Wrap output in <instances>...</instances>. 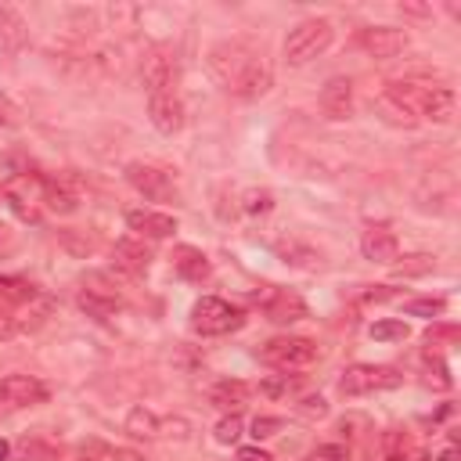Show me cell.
<instances>
[{"instance_id":"obj_36","label":"cell","mask_w":461,"mask_h":461,"mask_svg":"<svg viewBox=\"0 0 461 461\" xmlns=\"http://www.w3.org/2000/svg\"><path fill=\"white\" fill-rule=\"evenodd\" d=\"M238 461H274L267 450H259V447H241L238 450Z\"/></svg>"},{"instance_id":"obj_1","label":"cell","mask_w":461,"mask_h":461,"mask_svg":"<svg viewBox=\"0 0 461 461\" xmlns=\"http://www.w3.org/2000/svg\"><path fill=\"white\" fill-rule=\"evenodd\" d=\"M205 65H209V76L220 83V90L241 101H256L274 86V68L267 54L249 40H220L216 47H209Z\"/></svg>"},{"instance_id":"obj_32","label":"cell","mask_w":461,"mask_h":461,"mask_svg":"<svg viewBox=\"0 0 461 461\" xmlns=\"http://www.w3.org/2000/svg\"><path fill=\"white\" fill-rule=\"evenodd\" d=\"M295 414L306 418V421H317V418H328V400L324 396H303L295 403Z\"/></svg>"},{"instance_id":"obj_4","label":"cell","mask_w":461,"mask_h":461,"mask_svg":"<svg viewBox=\"0 0 461 461\" xmlns=\"http://www.w3.org/2000/svg\"><path fill=\"white\" fill-rule=\"evenodd\" d=\"M245 324V313L238 306H230L227 299H216V295H202L194 306H191V328L198 335H230Z\"/></svg>"},{"instance_id":"obj_44","label":"cell","mask_w":461,"mask_h":461,"mask_svg":"<svg viewBox=\"0 0 461 461\" xmlns=\"http://www.w3.org/2000/svg\"><path fill=\"white\" fill-rule=\"evenodd\" d=\"M79 461H90V457H79Z\"/></svg>"},{"instance_id":"obj_41","label":"cell","mask_w":461,"mask_h":461,"mask_svg":"<svg viewBox=\"0 0 461 461\" xmlns=\"http://www.w3.org/2000/svg\"><path fill=\"white\" fill-rule=\"evenodd\" d=\"M7 454H11V447H7V443H4V439H0V461H4V457H7Z\"/></svg>"},{"instance_id":"obj_34","label":"cell","mask_w":461,"mask_h":461,"mask_svg":"<svg viewBox=\"0 0 461 461\" xmlns=\"http://www.w3.org/2000/svg\"><path fill=\"white\" fill-rule=\"evenodd\" d=\"M306 461H349V447H342V443H324V447H317Z\"/></svg>"},{"instance_id":"obj_28","label":"cell","mask_w":461,"mask_h":461,"mask_svg":"<svg viewBox=\"0 0 461 461\" xmlns=\"http://www.w3.org/2000/svg\"><path fill=\"white\" fill-rule=\"evenodd\" d=\"M241 209H245L249 216H267V212L274 209V194H270L267 187H249V191L241 194Z\"/></svg>"},{"instance_id":"obj_38","label":"cell","mask_w":461,"mask_h":461,"mask_svg":"<svg viewBox=\"0 0 461 461\" xmlns=\"http://www.w3.org/2000/svg\"><path fill=\"white\" fill-rule=\"evenodd\" d=\"M400 14H411V18H429V14H432V7H425V4H400Z\"/></svg>"},{"instance_id":"obj_22","label":"cell","mask_w":461,"mask_h":461,"mask_svg":"<svg viewBox=\"0 0 461 461\" xmlns=\"http://www.w3.org/2000/svg\"><path fill=\"white\" fill-rule=\"evenodd\" d=\"M122 429H126L130 436H137V439H162V414H155L151 407L137 403V407H130Z\"/></svg>"},{"instance_id":"obj_29","label":"cell","mask_w":461,"mask_h":461,"mask_svg":"<svg viewBox=\"0 0 461 461\" xmlns=\"http://www.w3.org/2000/svg\"><path fill=\"white\" fill-rule=\"evenodd\" d=\"M212 436H216V443H223V447L238 443V439L245 436V421H241V414H223V418L216 421Z\"/></svg>"},{"instance_id":"obj_26","label":"cell","mask_w":461,"mask_h":461,"mask_svg":"<svg viewBox=\"0 0 461 461\" xmlns=\"http://www.w3.org/2000/svg\"><path fill=\"white\" fill-rule=\"evenodd\" d=\"M432 270H436V256H429V252H414V256H403L400 263H393L396 277H421Z\"/></svg>"},{"instance_id":"obj_37","label":"cell","mask_w":461,"mask_h":461,"mask_svg":"<svg viewBox=\"0 0 461 461\" xmlns=\"http://www.w3.org/2000/svg\"><path fill=\"white\" fill-rule=\"evenodd\" d=\"M14 331H18V324H14V317H11V313H7L4 306H0V339H11Z\"/></svg>"},{"instance_id":"obj_3","label":"cell","mask_w":461,"mask_h":461,"mask_svg":"<svg viewBox=\"0 0 461 461\" xmlns=\"http://www.w3.org/2000/svg\"><path fill=\"white\" fill-rule=\"evenodd\" d=\"M396 385H403V375L389 364H353L339 378L342 396H371V393H385Z\"/></svg>"},{"instance_id":"obj_40","label":"cell","mask_w":461,"mask_h":461,"mask_svg":"<svg viewBox=\"0 0 461 461\" xmlns=\"http://www.w3.org/2000/svg\"><path fill=\"white\" fill-rule=\"evenodd\" d=\"M439 461H457V450H454V447H447V450L439 454Z\"/></svg>"},{"instance_id":"obj_15","label":"cell","mask_w":461,"mask_h":461,"mask_svg":"<svg viewBox=\"0 0 461 461\" xmlns=\"http://www.w3.org/2000/svg\"><path fill=\"white\" fill-rule=\"evenodd\" d=\"M360 252L371 263H396L400 259V238L389 227H367L360 234Z\"/></svg>"},{"instance_id":"obj_39","label":"cell","mask_w":461,"mask_h":461,"mask_svg":"<svg viewBox=\"0 0 461 461\" xmlns=\"http://www.w3.org/2000/svg\"><path fill=\"white\" fill-rule=\"evenodd\" d=\"M115 461H140L137 454H130V450H115Z\"/></svg>"},{"instance_id":"obj_5","label":"cell","mask_w":461,"mask_h":461,"mask_svg":"<svg viewBox=\"0 0 461 461\" xmlns=\"http://www.w3.org/2000/svg\"><path fill=\"white\" fill-rule=\"evenodd\" d=\"M259 357L277 371H299L317 360V342L303 335H277L259 349Z\"/></svg>"},{"instance_id":"obj_20","label":"cell","mask_w":461,"mask_h":461,"mask_svg":"<svg viewBox=\"0 0 461 461\" xmlns=\"http://www.w3.org/2000/svg\"><path fill=\"white\" fill-rule=\"evenodd\" d=\"M249 396H252V385L241 382V378H223V382H216L209 389V403L220 407L223 414H238L249 403Z\"/></svg>"},{"instance_id":"obj_18","label":"cell","mask_w":461,"mask_h":461,"mask_svg":"<svg viewBox=\"0 0 461 461\" xmlns=\"http://www.w3.org/2000/svg\"><path fill=\"white\" fill-rule=\"evenodd\" d=\"M457 112V97L450 86L443 83H429L425 97H421V108H418V119H429V122H450Z\"/></svg>"},{"instance_id":"obj_21","label":"cell","mask_w":461,"mask_h":461,"mask_svg":"<svg viewBox=\"0 0 461 461\" xmlns=\"http://www.w3.org/2000/svg\"><path fill=\"white\" fill-rule=\"evenodd\" d=\"M169 263H173V270L184 277V281H205L209 277V256L202 252V249H194V245H176L173 252H169Z\"/></svg>"},{"instance_id":"obj_27","label":"cell","mask_w":461,"mask_h":461,"mask_svg":"<svg viewBox=\"0 0 461 461\" xmlns=\"http://www.w3.org/2000/svg\"><path fill=\"white\" fill-rule=\"evenodd\" d=\"M407 335H411L407 321H396V317H382V321L371 324V339L375 342H403Z\"/></svg>"},{"instance_id":"obj_12","label":"cell","mask_w":461,"mask_h":461,"mask_svg":"<svg viewBox=\"0 0 461 461\" xmlns=\"http://www.w3.org/2000/svg\"><path fill=\"white\" fill-rule=\"evenodd\" d=\"M148 119H151V126L162 137L180 133V126H184V104H180V97L176 94H151L148 97Z\"/></svg>"},{"instance_id":"obj_24","label":"cell","mask_w":461,"mask_h":461,"mask_svg":"<svg viewBox=\"0 0 461 461\" xmlns=\"http://www.w3.org/2000/svg\"><path fill=\"white\" fill-rule=\"evenodd\" d=\"M14 461H58V447L47 436H22L11 447Z\"/></svg>"},{"instance_id":"obj_30","label":"cell","mask_w":461,"mask_h":461,"mask_svg":"<svg viewBox=\"0 0 461 461\" xmlns=\"http://www.w3.org/2000/svg\"><path fill=\"white\" fill-rule=\"evenodd\" d=\"M443 310H447V303L439 295L436 299L429 295V299H407L403 303V313L407 317H443Z\"/></svg>"},{"instance_id":"obj_16","label":"cell","mask_w":461,"mask_h":461,"mask_svg":"<svg viewBox=\"0 0 461 461\" xmlns=\"http://www.w3.org/2000/svg\"><path fill=\"white\" fill-rule=\"evenodd\" d=\"M263 313H267V321H274V324H295V321L306 317V303H303L295 292H288V288H274V292H267V299H263Z\"/></svg>"},{"instance_id":"obj_31","label":"cell","mask_w":461,"mask_h":461,"mask_svg":"<svg viewBox=\"0 0 461 461\" xmlns=\"http://www.w3.org/2000/svg\"><path fill=\"white\" fill-rule=\"evenodd\" d=\"M295 385H299V378H288V375H270V378H263V382H259V393H263V396H270V400H281V396L295 393Z\"/></svg>"},{"instance_id":"obj_7","label":"cell","mask_w":461,"mask_h":461,"mask_svg":"<svg viewBox=\"0 0 461 461\" xmlns=\"http://www.w3.org/2000/svg\"><path fill=\"white\" fill-rule=\"evenodd\" d=\"M126 184L137 194H144L148 202H169L176 194V184H173L169 169H162L155 162H130L126 166Z\"/></svg>"},{"instance_id":"obj_8","label":"cell","mask_w":461,"mask_h":461,"mask_svg":"<svg viewBox=\"0 0 461 461\" xmlns=\"http://www.w3.org/2000/svg\"><path fill=\"white\" fill-rule=\"evenodd\" d=\"M112 267L122 270V274H130V277L148 274V267H151V249H148V241L137 238V234L119 238V241L112 245Z\"/></svg>"},{"instance_id":"obj_9","label":"cell","mask_w":461,"mask_h":461,"mask_svg":"<svg viewBox=\"0 0 461 461\" xmlns=\"http://www.w3.org/2000/svg\"><path fill=\"white\" fill-rule=\"evenodd\" d=\"M407 32L403 29H396V25H371V29H364L360 32V47L371 54V58H382V61H389V58H396V54H403L407 50Z\"/></svg>"},{"instance_id":"obj_35","label":"cell","mask_w":461,"mask_h":461,"mask_svg":"<svg viewBox=\"0 0 461 461\" xmlns=\"http://www.w3.org/2000/svg\"><path fill=\"white\" fill-rule=\"evenodd\" d=\"M18 115H22V112H18V104H14V101H11V97L0 90V130L14 126V122H18Z\"/></svg>"},{"instance_id":"obj_43","label":"cell","mask_w":461,"mask_h":461,"mask_svg":"<svg viewBox=\"0 0 461 461\" xmlns=\"http://www.w3.org/2000/svg\"><path fill=\"white\" fill-rule=\"evenodd\" d=\"M0 202H4V191H0Z\"/></svg>"},{"instance_id":"obj_23","label":"cell","mask_w":461,"mask_h":461,"mask_svg":"<svg viewBox=\"0 0 461 461\" xmlns=\"http://www.w3.org/2000/svg\"><path fill=\"white\" fill-rule=\"evenodd\" d=\"M414 450H418V447H414L411 432H403V429H385V432L378 436V454H382V461H407Z\"/></svg>"},{"instance_id":"obj_2","label":"cell","mask_w":461,"mask_h":461,"mask_svg":"<svg viewBox=\"0 0 461 461\" xmlns=\"http://www.w3.org/2000/svg\"><path fill=\"white\" fill-rule=\"evenodd\" d=\"M335 40V25L331 18H303L299 25H292V32L285 36V61L288 65H306L317 54H324Z\"/></svg>"},{"instance_id":"obj_6","label":"cell","mask_w":461,"mask_h":461,"mask_svg":"<svg viewBox=\"0 0 461 461\" xmlns=\"http://www.w3.org/2000/svg\"><path fill=\"white\" fill-rule=\"evenodd\" d=\"M140 79H144V90L148 97L151 94H176V79H180V61H176V50L173 47H151L144 54V65H140Z\"/></svg>"},{"instance_id":"obj_33","label":"cell","mask_w":461,"mask_h":461,"mask_svg":"<svg viewBox=\"0 0 461 461\" xmlns=\"http://www.w3.org/2000/svg\"><path fill=\"white\" fill-rule=\"evenodd\" d=\"M252 432V439H270V436H277L281 429H285V421L281 418H274V414H259V418H252V425H249Z\"/></svg>"},{"instance_id":"obj_19","label":"cell","mask_w":461,"mask_h":461,"mask_svg":"<svg viewBox=\"0 0 461 461\" xmlns=\"http://www.w3.org/2000/svg\"><path fill=\"white\" fill-rule=\"evenodd\" d=\"M76 303L86 317H97V321H112L115 313H122V299L112 288H79Z\"/></svg>"},{"instance_id":"obj_11","label":"cell","mask_w":461,"mask_h":461,"mask_svg":"<svg viewBox=\"0 0 461 461\" xmlns=\"http://www.w3.org/2000/svg\"><path fill=\"white\" fill-rule=\"evenodd\" d=\"M126 227L137 234V238H169L176 234V216L173 212H162V209H126Z\"/></svg>"},{"instance_id":"obj_14","label":"cell","mask_w":461,"mask_h":461,"mask_svg":"<svg viewBox=\"0 0 461 461\" xmlns=\"http://www.w3.org/2000/svg\"><path fill=\"white\" fill-rule=\"evenodd\" d=\"M321 112L328 119H349L353 115V83L346 76H331L324 86H321Z\"/></svg>"},{"instance_id":"obj_13","label":"cell","mask_w":461,"mask_h":461,"mask_svg":"<svg viewBox=\"0 0 461 461\" xmlns=\"http://www.w3.org/2000/svg\"><path fill=\"white\" fill-rule=\"evenodd\" d=\"M25 40H29V25H25L22 11L14 4H0V58L22 54Z\"/></svg>"},{"instance_id":"obj_42","label":"cell","mask_w":461,"mask_h":461,"mask_svg":"<svg viewBox=\"0 0 461 461\" xmlns=\"http://www.w3.org/2000/svg\"><path fill=\"white\" fill-rule=\"evenodd\" d=\"M0 238H4V227H0Z\"/></svg>"},{"instance_id":"obj_25","label":"cell","mask_w":461,"mask_h":461,"mask_svg":"<svg viewBox=\"0 0 461 461\" xmlns=\"http://www.w3.org/2000/svg\"><path fill=\"white\" fill-rule=\"evenodd\" d=\"M36 299V288L25 281V277H11V274H0V306L11 310V306H25Z\"/></svg>"},{"instance_id":"obj_17","label":"cell","mask_w":461,"mask_h":461,"mask_svg":"<svg viewBox=\"0 0 461 461\" xmlns=\"http://www.w3.org/2000/svg\"><path fill=\"white\" fill-rule=\"evenodd\" d=\"M40 202L58 216H68V212H76L79 194L65 176H40Z\"/></svg>"},{"instance_id":"obj_10","label":"cell","mask_w":461,"mask_h":461,"mask_svg":"<svg viewBox=\"0 0 461 461\" xmlns=\"http://www.w3.org/2000/svg\"><path fill=\"white\" fill-rule=\"evenodd\" d=\"M47 400V385L32 375H4L0 378V403L7 407H32Z\"/></svg>"}]
</instances>
